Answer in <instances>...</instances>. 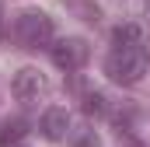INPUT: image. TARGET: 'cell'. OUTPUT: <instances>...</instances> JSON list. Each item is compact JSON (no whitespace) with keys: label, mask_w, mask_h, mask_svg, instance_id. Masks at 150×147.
Segmentation results:
<instances>
[{"label":"cell","mask_w":150,"mask_h":147,"mask_svg":"<svg viewBox=\"0 0 150 147\" xmlns=\"http://www.w3.org/2000/svg\"><path fill=\"white\" fill-rule=\"evenodd\" d=\"M105 74L115 84H136L147 74V49L133 46V49H112L105 60Z\"/></svg>","instance_id":"cell-2"},{"label":"cell","mask_w":150,"mask_h":147,"mask_svg":"<svg viewBox=\"0 0 150 147\" xmlns=\"http://www.w3.org/2000/svg\"><path fill=\"white\" fill-rule=\"evenodd\" d=\"M77 147H101V144H98V137H94V133H84V137L77 140Z\"/></svg>","instance_id":"cell-9"},{"label":"cell","mask_w":150,"mask_h":147,"mask_svg":"<svg viewBox=\"0 0 150 147\" xmlns=\"http://www.w3.org/2000/svg\"><path fill=\"white\" fill-rule=\"evenodd\" d=\"M112 46L115 49H133V46H143V28L126 21V25H115L112 28Z\"/></svg>","instance_id":"cell-6"},{"label":"cell","mask_w":150,"mask_h":147,"mask_svg":"<svg viewBox=\"0 0 150 147\" xmlns=\"http://www.w3.org/2000/svg\"><path fill=\"white\" fill-rule=\"evenodd\" d=\"M0 28H4V21H0Z\"/></svg>","instance_id":"cell-10"},{"label":"cell","mask_w":150,"mask_h":147,"mask_svg":"<svg viewBox=\"0 0 150 147\" xmlns=\"http://www.w3.org/2000/svg\"><path fill=\"white\" fill-rule=\"evenodd\" d=\"M25 133H28V123H25V119H4V123H0V147L18 144Z\"/></svg>","instance_id":"cell-7"},{"label":"cell","mask_w":150,"mask_h":147,"mask_svg":"<svg viewBox=\"0 0 150 147\" xmlns=\"http://www.w3.org/2000/svg\"><path fill=\"white\" fill-rule=\"evenodd\" d=\"M52 63L59 67V70H80L84 63H87V42L84 39H59L56 46H52Z\"/></svg>","instance_id":"cell-3"},{"label":"cell","mask_w":150,"mask_h":147,"mask_svg":"<svg viewBox=\"0 0 150 147\" xmlns=\"http://www.w3.org/2000/svg\"><path fill=\"white\" fill-rule=\"evenodd\" d=\"M11 91H14V98L18 102H35L38 95H45V77L35 70V67H25V70L14 74V84H11Z\"/></svg>","instance_id":"cell-4"},{"label":"cell","mask_w":150,"mask_h":147,"mask_svg":"<svg viewBox=\"0 0 150 147\" xmlns=\"http://www.w3.org/2000/svg\"><path fill=\"white\" fill-rule=\"evenodd\" d=\"M84 112L87 116H108V98L101 91H87L84 95Z\"/></svg>","instance_id":"cell-8"},{"label":"cell","mask_w":150,"mask_h":147,"mask_svg":"<svg viewBox=\"0 0 150 147\" xmlns=\"http://www.w3.org/2000/svg\"><path fill=\"white\" fill-rule=\"evenodd\" d=\"M67 130H70V112L59 109V105L45 109V116H42V133H45L49 140H63Z\"/></svg>","instance_id":"cell-5"},{"label":"cell","mask_w":150,"mask_h":147,"mask_svg":"<svg viewBox=\"0 0 150 147\" xmlns=\"http://www.w3.org/2000/svg\"><path fill=\"white\" fill-rule=\"evenodd\" d=\"M14 35H18V42L25 49H42V46L52 42L56 25H52V18L45 11H21L14 18Z\"/></svg>","instance_id":"cell-1"}]
</instances>
